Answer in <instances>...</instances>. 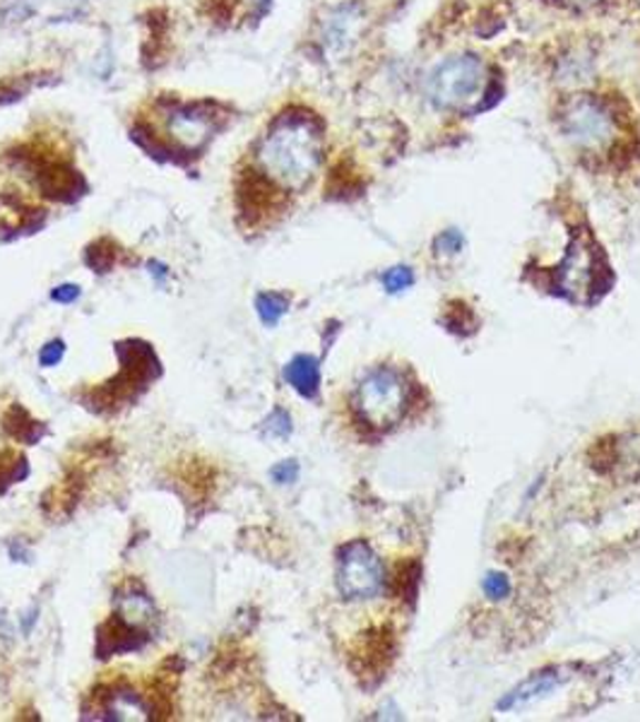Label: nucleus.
Listing matches in <instances>:
<instances>
[{
    "instance_id": "nucleus-1",
    "label": "nucleus",
    "mask_w": 640,
    "mask_h": 722,
    "mask_svg": "<svg viewBox=\"0 0 640 722\" xmlns=\"http://www.w3.org/2000/svg\"><path fill=\"white\" fill-rule=\"evenodd\" d=\"M256 159L277 186L301 190L323 159V128L306 111H287L260 141Z\"/></svg>"
},
{
    "instance_id": "nucleus-2",
    "label": "nucleus",
    "mask_w": 640,
    "mask_h": 722,
    "mask_svg": "<svg viewBox=\"0 0 640 722\" xmlns=\"http://www.w3.org/2000/svg\"><path fill=\"white\" fill-rule=\"evenodd\" d=\"M354 405L369 426H393L407 412L410 385L395 369H375L359 383Z\"/></svg>"
},
{
    "instance_id": "nucleus-3",
    "label": "nucleus",
    "mask_w": 640,
    "mask_h": 722,
    "mask_svg": "<svg viewBox=\"0 0 640 722\" xmlns=\"http://www.w3.org/2000/svg\"><path fill=\"white\" fill-rule=\"evenodd\" d=\"M486 96V65L477 55H453L429 75V96L438 109H467Z\"/></svg>"
},
{
    "instance_id": "nucleus-4",
    "label": "nucleus",
    "mask_w": 640,
    "mask_h": 722,
    "mask_svg": "<svg viewBox=\"0 0 640 722\" xmlns=\"http://www.w3.org/2000/svg\"><path fill=\"white\" fill-rule=\"evenodd\" d=\"M600 270L602 260L595 244L586 234H578L568 244L561 266L554 270V280L561 295L576 301H588L597 291V285H600Z\"/></svg>"
},
{
    "instance_id": "nucleus-5",
    "label": "nucleus",
    "mask_w": 640,
    "mask_h": 722,
    "mask_svg": "<svg viewBox=\"0 0 640 722\" xmlns=\"http://www.w3.org/2000/svg\"><path fill=\"white\" fill-rule=\"evenodd\" d=\"M564 135L582 149H605L617 135V118L592 96H578L564 111Z\"/></svg>"
},
{
    "instance_id": "nucleus-6",
    "label": "nucleus",
    "mask_w": 640,
    "mask_h": 722,
    "mask_svg": "<svg viewBox=\"0 0 640 722\" xmlns=\"http://www.w3.org/2000/svg\"><path fill=\"white\" fill-rule=\"evenodd\" d=\"M385 571L367 542H350L340 551L338 588L347 600H371L383 590Z\"/></svg>"
},
{
    "instance_id": "nucleus-7",
    "label": "nucleus",
    "mask_w": 640,
    "mask_h": 722,
    "mask_svg": "<svg viewBox=\"0 0 640 722\" xmlns=\"http://www.w3.org/2000/svg\"><path fill=\"white\" fill-rule=\"evenodd\" d=\"M215 102H193V104H174L169 111V133L176 145L184 152L200 149L213 133L219 128V118Z\"/></svg>"
},
{
    "instance_id": "nucleus-8",
    "label": "nucleus",
    "mask_w": 640,
    "mask_h": 722,
    "mask_svg": "<svg viewBox=\"0 0 640 722\" xmlns=\"http://www.w3.org/2000/svg\"><path fill=\"white\" fill-rule=\"evenodd\" d=\"M361 30H364V10L357 3H344L332 10L323 20L320 47H323L326 55H330V59H342L359 41Z\"/></svg>"
},
{
    "instance_id": "nucleus-9",
    "label": "nucleus",
    "mask_w": 640,
    "mask_h": 722,
    "mask_svg": "<svg viewBox=\"0 0 640 722\" xmlns=\"http://www.w3.org/2000/svg\"><path fill=\"white\" fill-rule=\"evenodd\" d=\"M32 166L37 169V186L51 200L73 203L87 188L85 180H82V176L75 169H71V166L39 162L37 157H32Z\"/></svg>"
},
{
    "instance_id": "nucleus-10",
    "label": "nucleus",
    "mask_w": 640,
    "mask_h": 722,
    "mask_svg": "<svg viewBox=\"0 0 640 722\" xmlns=\"http://www.w3.org/2000/svg\"><path fill=\"white\" fill-rule=\"evenodd\" d=\"M566 670H545L533 674L527 682H523L518 689H513L508 697L498 703L500 711H513V708H520L533 703L541 697H547L556 687H561L566 682Z\"/></svg>"
},
{
    "instance_id": "nucleus-11",
    "label": "nucleus",
    "mask_w": 640,
    "mask_h": 722,
    "mask_svg": "<svg viewBox=\"0 0 640 722\" xmlns=\"http://www.w3.org/2000/svg\"><path fill=\"white\" fill-rule=\"evenodd\" d=\"M285 381L303 398H316L320 388V367L318 359L299 354L285 367Z\"/></svg>"
},
{
    "instance_id": "nucleus-12",
    "label": "nucleus",
    "mask_w": 640,
    "mask_h": 722,
    "mask_svg": "<svg viewBox=\"0 0 640 722\" xmlns=\"http://www.w3.org/2000/svg\"><path fill=\"white\" fill-rule=\"evenodd\" d=\"M118 619L133 629H143L155 619V605L143 592H128L118 597Z\"/></svg>"
},
{
    "instance_id": "nucleus-13",
    "label": "nucleus",
    "mask_w": 640,
    "mask_h": 722,
    "mask_svg": "<svg viewBox=\"0 0 640 722\" xmlns=\"http://www.w3.org/2000/svg\"><path fill=\"white\" fill-rule=\"evenodd\" d=\"M131 141L141 145L149 157H155L159 162H176L178 149L169 143H164L162 137L155 133V128L147 126V123H143V121H137L131 128Z\"/></svg>"
},
{
    "instance_id": "nucleus-14",
    "label": "nucleus",
    "mask_w": 640,
    "mask_h": 722,
    "mask_svg": "<svg viewBox=\"0 0 640 722\" xmlns=\"http://www.w3.org/2000/svg\"><path fill=\"white\" fill-rule=\"evenodd\" d=\"M106 720H147L143 699L133 691H116L106 701Z\"/></svg>"
},
{
    "instance_id": "nucleus-15",
    "label": "nucleus",
    "mask_w": 640,
    "mask_h": 722,
    "mask_svg": "<svg viewBox=\"0 0 640 722\" xmlns=\"http://www.w3.org/2000/svg\"><path fill=\"white\" fill-rule=\"evenodd\" d=\"M256 309H258L260 321L272 328V326L280 323V318L287 313L289 301H287L285 295H275V291H266V295H258Z\"/></svg>"
},
{
    "instance_id": "nucleus-16",
    "label": "nucleus",
    "mask_w": 640,
    "mask_h": 722,
    "mask_svg": "<svg viewBox=\"0 0 640 722\" xmlns=\"http://www.w3.org/2000/svg\"><path fill=\"white\" fill-rule=\"evenodd\" d=\"M114 241H109V239H100V241H94L90 248H87V266L96 272H109L111 266H114V260H116V251H114Z\"/></svg>"
},
{
    "instance_id": "nucleus-17",
    "label": "nucleus",
    "mask_w": 640,
    "mask_h": 722,
    "mask_svg": "<svg viewBox=\"0 0 640 722\" xmlns=\"http://www.w3.org/2000/svg\"><path fill=\"white\" fill-rule=\"evenodd\" d=\"M381 282H383L385 291H391V295H400V291H405L407 287H412L414 272L410 268H405V266H398V268L385 270L383 277H381Z\"/></svg>"
},
{
    "instance_id": "nucleus-18",
    "label": "nucleus",
    "mask_w": 640,
    "mask_h": 722,
    "mask_svg": "<svg viewBox=\"0 0 640 722\" xmlns=\"http://www.w3.org/2000/svg\"><path fill=\"white\" fill-rule=\"evenodd\" d=\"M482 588H484V595L489 597V600H506L508 592H510V580L506 578V574H498V571H492V574H486L484 576V582H482Z\"/></svg>"
},
{
    "instance_id": "nucleus-19",
    "label": "nucleus",
    "mask_w": 640,
    "mask_h": 722,
    "mask_svg": "<svg viewBox=\"0 0 640 722\" xmlns=\"http://www.w3.org/2000/svg\"><path fill=\"white\" fill-rule=\"evenodd\" d=\"M262 432L270 439H287L291 434V420L285 410H275L266 424H262Z\"/></svg>"
},
{
    "instance_id": "nucleus-20",
    "label": "nucleus",
    "mask_w": 640,
    "mask_h": 722,
    "mask_svg": "<svg viewBox=\"0 0 640 722\" xmlns=\"http://www.w3.org/2000/svg\"><path fill=\"white\" fill-rule=\"evenodd\" d=\"M463 246H465V239H463V234L457 231V229L443 231L438 236V239H436V244H434L438 256H455V254H461Z\"/></svg>"
},
{
    "instance_id": "nucleus-21",
    "label": "nucleus",
    "mask_w": 640,
    "mask_h": 722,
    "mask_svg": "<svg viewBox=\"0 0 640 722\" xmlns=\"http://www.w3.org/2000/svg\"><path fill=\"white\" fill-rule=\"evenodd\" d=\"M63 354H65V344H63L61 340H53V342H49V344L44 347V350H41V354H39V364L44 367V369H51V367H55V364H61Z\"/></svg>"
},
{
    "instance_id": "nucleus-22",
    "label": "nucleus",
    "mask_w": 640,
    "mask_h": 722,
    "mask_svg": "<svg viewBox=\"0 0 640 722\" xmlns=\"http://www.w3.org/2000/svg\"><path fill=\"white\" fill-rule=\"evenodd\" d=\"M270 477L277 484H295L297 477H299V465H297V461H285L280 465H275L270 470Z\"/></svg>"
},
{
    "instance_id": "nucleus-23",
    "label": "nucleus",
    "mask_w": 640,
    "mask_h": 722,
    "mask_svg": "<svg viewBox=\"0 0 640 722\" xmlns=\"http://www.w3.org/2000/svg\"><path fill=\"white\" fill-rule=\"evenodd\" d=\"M207 8H210L215 20L227 22L234 12V0H207Z\"/></svg>"
},
{
    "instance_id": "nucleus-24",
    "label": "nucleus",
    "mask_w": 640,
    "mask_h": 722,
    "mask_svg": "<svg viewBox=\"0 0 640 722\" xmlns=\"http://www.w3.org/2000/svg\"><path fill=\"white\" fill-rule=\"evenodd\" d=\"M80 297V287L78 285H61L51 291V299L59 303H73Z\"/></svg>"
}]
</instances>
